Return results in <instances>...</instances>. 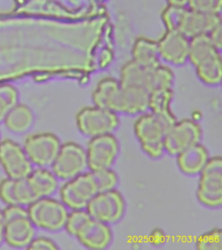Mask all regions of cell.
<instances>
[{
  "label": "cell",
  "instance_id": "6da1fadb",
  "mask_svg": "<svg viewBox=\"0 0 222 250\" xmlns=\"http://www.w3.org/2000/svg\"><path fill=\"white\" fill-rule=\"evenodd\" d=\"M188 60L195 66L200 80L207 85H218L222 79V60L208 35L189 39Z\"/></svg>",
  "mask_w": 222,
  "mask_h": 250
},
{
  "label": "cell",
  "instance_id": "7a4b0ae2",
  "mask_svg": "<svg viewBox=\"0 0 222 250\" xmlns=\"http://www.w3.org/2000/svg\"><path fill=\"white\" fill-rule=\"evenodd\" d=\"M176 122V117H162L152 112L137 118L134 124V131L142 150L148 156L159 158L163 155L166 133Z\"/></svg>",
  "mask_w": 222,
  "mask_h": 250
},
{
  "label": "cell",
  "instance_id": "3957f363",
  "mask_svg": "<svg viewBox=\"0 0 222 250\" xmlns=\"http://www.w3.org/2000/svg\"><path fill=\"white\" fill-rule=\"evenodd\" d=\"M4 216V242L14 249L27 248L36 234V227L28 215L27 208L6 205Z\"/></svg>",
  "mask_w": 222,
  "mask_h": 250
},
{
  "label": "cell",
  "instance_id": "277c9868",
  "mask_svg": "<svg viewBox=\"0 0 222 250\" xmlns=\"http://www.w3.org/2000/svg\"><path fill=\"white\" fill-rule=\"evenodd\" d=\"M99 192H101V189L97 173L90 170L68 180L60 188V198L68 208L84 209L88 203Z\"/></svg>",
  "mask_w": 222,
  "mask_h": 250
},
{
  "label": "cell",
  "instance_id": "5b68a950",
  "mask_svg": "<svg viewBox=\"0 0 222 250\" xmlns=\"http://www.w3.org/2000/svg\"><path fill=\"white\" fill-rule=\"evenodd\" d=\"M222 23V16L195 12L187 6H176L170 19L171 30H177L192 39L199 35H207Z\"/></svg>",
  "mask_w": 222,
  "mask_h": 250
},
{
  "label": "cell",
  "instance_id": "8992f818",
  "mask_svg": "<svg viewBox=\"0 0 222 250\" xmlns=\"http://www.w3.org/2000/svg\"><path fill=\"white\" fill-rule=\"evenodd\" d=\"M27 207L28 215L36 228L50 232L64 229L69 211L61 201L48 196L36 200Z\"/></svg>",
  "mask_w": 222,
  "mask_h": 250
},
{
  "label": "cell",
  "instance_id": "52a82bcc",
  "mask_svg": "<svg viewBox=\"0 0 222 250\" xmlns=\"http://www.w3.org/2000/svg\"><path fill=\"white\" fill-rule=\"evenodd\" d=\"M196 196L200 203L211 208L222 204V158L209 157L206 166L199 174Z\"/></svg>",
  "mask_w": 222,
  "mask_h": 250
},
{
  "label": "cell",
  "instance_id": "ba28073f",
  "mask_svg": "<svg viewBox=\"0 0 222 250\" xmlns=\"http://www.w3.org/2000/svg\"><path fill=\"white\" fill-rule=\"evenodd\" d=\"M76 124L84 136L98 137L112 134L119 125V117L113 111L98 106L84 107L77 114Z\"/></svg>",
  "mask_w": 222,
  "mask_h": 250
},
{
  "label": "cell",
  "instance_id": "9c48e42d",
  "mask_svg": "<svg viewBox=\"0 0 222 250\" xmlns=\"http://www.w3.org/2000/svg\"><path fill=\"white\" fill-rule=\"evenodd\" d=\"M51 167L57 178L64 181L74 178L88 168L85 148L74 142L62 144Z\"/></svg>",
  "mask_w": 222,
  "mask_h": 250
},
{
  "label": "cell",
  "instance_id": "30bf717a",
  "mask_svg": "<svg viewBox=\"0 0 222 250\" xmlns=\"http://www.w3.org/2000/svg\"><path fill=\"white\" fill-rule=\"evenodd\" d=\"M85 209L92 218L106 224H113L124 215V198L115 188L99 192L88 203Z\"/></svg>",
  "mask_w": 222,
  "mask_h": 250
},
{
  "label": "cell",
  "instance_id": "8fae6325",
  "mask_svg": "<svg viewBox=\"0 0 222 250\" xmlns=\"http://www.w3.org/2000/svg\"><path fill=\"white\" fill-rule=\"evenodd\" d=\"M61 142L51 132L36 133L28 136L23 148L31 164L39 168L51 166L58 155Z\"/></svg>",
  "mask_w": 222,
  "mask_h": 250
},
{
  "label": "cell",
  "instance_id": "7c38bea8",
  "mask_svg": "<svg viewBox=\"0 0 222 250\" xmlns=\"http://www.w3.org/2000/svg\"><path fill=\"white\" fill-rule=\"evenodd\" d=\"M202 137V129L199 124L190 119H184L172 125L164 138V149L171 156L198 145Z\"/></svg>",
  "mask_w": 222,
  "mask_h": 250
},
{
  "label": "cell",
  "instance_id": "4fadbf2b",
  "mask_svg": "<svg viewBox=\"0 0 222 250\" xmlns=\"http://www.w3.org/2000/svg\"><path fill=\"white\" fill-rule=\"evenodd\" d=\"M85 151L90 170L111 168L119 152V144L112 134L90 137Z\"/></svg>",
  "mask_w": 222,
  "mask_h": 250
},
{
  "label": "cell",
  "instance_id": "5bb4252c",
  "mask_svg": "<svg viewBox=\"0 0 222 250\" xmlns=\"http://www.w3.org/2000/svg\"><path fill=\"white\" fill-rule=\"evenodd\" d=\"M0 165L12 179L26 177L33 170V164L23 147L11 139L0 141Z\"/></svg>",
  "mask_w": 222,
  "mask_h": 250
},
{
  "label": "cell",
  "instance_id": "9a60e30c",
  "mask_svg": "<svg viewBox=\"0 0 222 250\" xmlns=\"http://www.w3.org/2000/svg\"><path fill=\"white\" fill-rule=\"evenodd\" d=\"M92 101L95 105L115 113L127 114V91L116 78L101 79L94 89Z\"/></svg>",
  "mask_w": 222,
  "mask_h": 250
},
{
  "label": "cell",
  "instance_id": "2e32d148",
  "mask_svg": "<svg viewBox=\"0 0 222 250\" xmlns=\"http://www.w3.org/2000/svg\"><path fill=\"white\" fill-rule=\"evenodd\" d=\"M157 42L160 59L174 65L183 64L188 60L189 39L177 30H166Z\"/></svg>",
  "mask_w": 222,
  "mask_h": 250
},
{
  "label": "cell",
  "instance_id": "e0dca14e",
  "mask_svg": "<svg viewBox=\"0 0 222 250\" xmlns=\"http://www.w3.org/2000/svg\"><path fill=\"white\" fill-rule=\"evenodd\" d=\"M75 237L89 250H104L112 241L109 224L90 217L78 229Z\"/></svg>",
  "mask_w": 222,
  "mask_h": 250
},
{
  "label": "cell",
  "instance_id": "ac0fdd59",
  "mask_svg": "<svg viewBox=\"0 0 222 250\" xmlns=\"http://www.w3.org/2000/svg\"><path fill=\"white\" fill-rule=\"evenodd\" d=\"M176 163L180 170L187 176L199 175L206 166L209 153L204 145L198 144L177 155Z\"/></svg>",
  "mask_w": 222,
  "mask_h": 250
},
{
  "label": "cell",
  "instance_id": "d6986e66",
  "mask_svg": "<svg viewBox=\"0 0 222 250\" xmlns=\"http://www.w3.org/2000/svg\"><path fill=\"white\" fill-rule=\"evenodd\" d=\"M153 68L140 65L131 59L121 67L119 82L122 85L142 88L150 93L152 91Z\"/></svg>",
  "mask_w": 222,
  "mask_h": 250
},
{
  "label": "cell",
  "instance_id": "ffe728a7",
  "mask_svg": "<svg viewBox=\"0 0 222 250\" xmlns=\"http://www.w3.org/2000/svg\"><path fill=\"white\" fill-rule=\"evenodd\" d=\"M26 178L36 200L51 196L57 190L58 178L46 168L33 169Z\"/></svg>",
  "mask_w": 222,
  "mask_h": 250
},
{
  "label": "cell",
  "instance_id": "44dd1931",
  "mask_svg": "<svg viewBox=\"0 0 222 250\" xmlns=\"http://www.w3.org/2000/svg\"><path fill=\"white\" fill-rule=\"evenodd\" d=\"M132 60L140 65L153 68L160 64V57L156 40L140 37L133 44Z\"/></svg>",
  "mask_w": 222,
  "mask_h": 250
},
{
  "label": "cell",
  "instance_id": "7402d4cb",
  "mask_svg": "<svg viewBox=\"0 0 222 250\" xmlns=\"http://www.w3.org/2000/svg\"><path fill=\"white\" fill-rule=\"evenodd\" d=\"M3 122L10 131L21 134L26 132L32 126L34 122V115L30 107L18 103L8 112Z\"/></svg>",
  "mask_w": 222,
  "mask_h": 250
},
{
  "label": "cell",
  "instance_id": "603a6c76",
  "mask_svg": "<svg viewBox=\"0 0 222 250\" xmlns=\"http://www.w3.org/2000/svg\"><path fill=\"white\" fill-rule=\"evenodd\" d=\"M174 92L172 88L158 89L149 93L148 109L151 112L159 116L176 117L171 109V103Z\"/></svg>",
  "mask_w": 222,
  "mask_h": 250
},
{
  "label": "cell",
  "instance_id": "cb8c5ba5",
  "mask_svg": "<svg viewBox=\"0 0 222 250\" xmlns=\"http://www.w3.org/2000/svg\"><path fill=\"white\" fill-rule=\"evenodd\" d=\"M19 103V92L14 86H0V123L4 121L8 112Z\"/></svg>",
  "mask_w": 222,
  "mask_h": 250
},
{
  "label": "cell",
  "instance_id": "d4e9b609",
  "mask_svg": "<svg viewBox=\"0 0 222 250\" xmlns=\"http://www.w3.org/2000/svg\"><path fill=\"white\" fill-rule=\"evenodd\" d=\"M196 249L199 250H222V229H213L200 235L196 241Z\"/></svg>",
  "mask_w": 222,
  "mask_h": 250
},
{
  "label": "cell",
  "instance_id": "484cf974",
  "mask_svg": "<svg viewBox=\"0 0 222 250\" xmlns=\"http://www.w3.org/2000/svg\"><path fill=\"white\" fill-rule=\"evenodd\" d=\"M187 7L195 12L221 15L222 0H187Z\"/></svg>",
  "mask_w": 222,
  "mask_h": 250
},
{
  "label": "cell",
  "instance_id": "4316f807",
  "mask_svg": "<svg viewBox=\"0 0 222 250\" xmlns=\"http://www.w3.org/2000/svg\"><path fill=\"white\" fill-rule=\"evenodd\" d=\"M91 216L89 215V213L84 209H73L68 214L64 229L70 235L75 237L78 229Z\"/></svg>",
  "mask_w": 222,
  "mask_h": 250
},
{
  "label": "cell",
  "instance_id": "83f0119b",
  "mask_svg": "<svg viewBox=\"0 0 222 250\" xmlns=\"http://www.w3.org/2000/svg\"><path fill=\"white\" fill-rule=\"evenodd\" d=\"M28 250H58L59 248L51 239L46 237H34L27 247Z\"/></svg>",
  "mask_w": 222,
  "mask_h": 250
},
{
  "label": "cell",
  "instance_id": "f1b7e54d",
  "mask_svg": "<svg viewBox=\"0 0 222 250\" xmlns=\"http://www.w3.org/2000/svg\"><path fill=\"white\" fill-rule=\"evenodd\" d=\"M207 35L209 37V39H211V41H212L213 43L216 46V48L221 51L222 47V23L219 24L218 26H216L213 31H211Z\"/></svg>",
  "mask_w": 222,
  "mask_h": 250
},
{
  "label": "cell",
  "instance_id": "f546056e",
  "mask_svg": "<svg viewBox=\"0 0 222 250\" xmlns=\"http://www.w3.org/2000/svg\"><path fill=\"white\" fill-rule=\"evenodd\" d=\"M149 240L153 245L159 246L165 242L166 234L161 229H156L151 232V234L149 235Z\"/></svg>",
  "mask_w": 222,
  "mask_h": 250
},
{
  "label": "cell",
  "instance_id": "4dcf8cb0",
  "mask_svg": "<svg viewBox=\"0 0 222 250\" xmlns=\"http://www.w3.org/2000/svg\"><path fill=\"white\" fill-rule=\"evenodd\" d=\"M4 242V216L3 210L0 209V245Z\"/></svg>",
  "mask_w": 222,
  "mask_h": 250
},
{
  "label": "cell",
  "instance_id": "1f68e13d",
  "mask_svg": "<svg viewBox=\"0 0 222 250\" xmlns=\"http://www.w3.org/2000/svg\"><path fill=\"white\" fill-rule=\"evenodd\" d=\"M169 5L176 6H187V0H167Z\"/></svg>",
  "mask_w": 222,
  "mask_h": 250
},
{
  "label": "cell",
  "instance_id": "d6a6232c",
  "mask_svg": "<svg viewBox=\"0 0 222 250\" xmlns=\"http://www.w3.org/2000/svg\"><path fill=\"white\" fill-rule=\"evenodd\" d=\"M96 1H100V2H101V1H104V0H96Z\"/></svg>",
  "mask_w": 222,
  "mask_h": 250
},
{
  "label": "cell",
  "instance_id": "836d02e7",
  "mask_svg": "<svg viewBox=\"0 0 222 250\" xmlns=\"http://www.w3.org/2000/svg\"><path fill=\"white\" fill-rule=\"evenodd\" d=\"M0 141H1V140H0Z\"/></svg>",
  "mask_w": 222,
  "mask_h": 250
}]
</instances>
